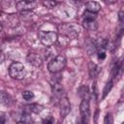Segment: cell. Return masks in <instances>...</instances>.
I'll return each mask as SVG.
<instances>
[{
    "mask_svg": "<svg viewBox=\"0 0 124 124\" xmlns=\"http://www.w3.org/2000/svg\"><path fill=\"white\" fill-rule=\"evenodd\" d=\"M119 20L120 22H123V9H121L119 12Z\"/></svg>",
    "mask_w": 124,
    "mask_h": 124,
    "instance_id": "25",
    "label": "cell"
},
{
    "mask_svg": "<svg viewBox=\"0 0 124 124\" xmlns=\"http://www.w3.org/2000/svg\"><path fill=\"white\" fill-rule=\"evenodd\" d=\"M9 75L14 79H23L26 76L25 67L19 62H14L9 68Z\"/></svg>",
    "mask_w": 124,
    "mask_h": 124,
    "instance_id": "1",
    "label": "cell"
},
{
    "mask_svg": "<svg viewBox=\"0 0 124 124\" xmlns=\"http://www.w3.org/2000/svg\"><path fill=\"white\" fill-rule=\"evenodd\" d=\"M85 8H86L87 12L96 14L101 10V5L96 1H89V2L85 3Z\"/></svg>",
    "mask_w": 124,
    "mask_h": 124,
    "instance_id": "10",
    "label": "cell"
},
{
    "mask_svg": "<svg viewBox=\"0 0 124 124\" xmlns=\"http://www.w3.org/2000/svg\"><path fill=\"white\" fill-rule=\"evenodd\" d=\"M112 85H113V82H112L111 80H109L108 82H107V84L105 85V88H104V90H103V94H102V100H104V99L107 97V95L108 94V92L111 90Z\"/></svg>",
    "mask_w": 124,
    "mask_h": 124,
    "instance_id": "17",
    "label": "cell"
},
{
    "mask_svg": "<svg viewBox=\"0 0 124 124\" xmlns=\"http://www.w3.org/2000/svg\"><path fill=\"white\" fill-rule=\"evenodd\" d=\"M82 26H83L86 30L94 31V30L97 29L98 24H97L96 21H86V20H83V22H82Z\"/></svg>",
    "mask_w": 124,
    "mask_h": 124,
    "instance_id": "15",
    "label": "cell"
},
{
    "mask_svg": "<svg viewBox=\"0 0 124 124\" xmlns=\"http://www.w3.org/2000/svg\"><path fill=\"white\" fill-rule=\"evenodd\" d=\"M37 3L34 1H18L16 4V7L18 11H31L34 8H36Z\"/></svg>",
    "mask_w": 124,
    "mask_h": 124,
    "instance_id": "7",
    "label": "cell"
},
{
    "mask_svg": "<svg viewBox=\"0 0 124 124\" xmlns=\"http://www.w3.org/2000/svg\"><path fill=\"white\" fill-rule=\"evenodd\" d=\"M6 123V118L4 114H0V124H5Z\"/></svg>",
    "mask_w": 124,
    "mask_h": 124,
    "instance_id": "23",
    "label": "cell"
},
{
    "mask_svg": "<svg viewBox=\"0 0 124 124\" xmlns=\"http://www.w3.org/2000/svg\"><path fill=\"white\" fill-rule=\"evenodd\" d=\"M13 118L16 121V122H21L24 124H30L31 119L29 117L28 114H26L25 112H13Z\"/></svg>",
    "mask_w": 124,
    "mask_h": 124,
    "instance_id": "9",
    "label": "cell"
},
{
    "mask_svg": "<svg viewBox=\"0 0 124 124\" xmlns=\"http://www.w3.org/2000/svg\"><path fill=\"white\" fill-rule=\"evenodd\" d=\"M52 92L54 95L56 96H61L62 97V93H63V87L60 84V82H52Z\"/></svg>",
    "mask_w": 124,
    "mask_h": 124,
    "instance_id": "14",
    "label": "cell"
},
{
    "mask_svg": "<svg viewBox=\"0 0 124 124\" xmlns=\"http://www.w3.org/2000/svg\"><path fill=\"white\" fill-rule=\"evenodd\" d=\"M25 108L30 111V112H34V113H39L44 109V107L42 105L39 104H31V105H27L25 106Z\"/></svg>",
    "mask_w": 124,
    "mask_h": 124,
    "instance_id": "13",
    "label": "cell"
},
{
    "mask_svg": "<svg viewBox=\"0 0 124 124\" xmlns=\"http://www.w3.org/2000/svg\"><path fill=\"white\" fill-rule=\"evenodd\" d=\"M104 124H113V116L110 112L107 113L104 119Z\"/></svg>",
    "mask_w": 124,
    "mask_h": 124,
    "instance_id": "20",
    "label": "cell"
},
{
    "mask_svg": "<svg viewBox=\"0 0 124 124\" xmlns=\"http://www.w3.org/2000/svg\"><path fill=\"white\" fill-rule=\"evenodd\" d=\"M43 124H53V119H52V117H51V116H48V117L45 118L44 121H43Z\"/></svg>",
    "mask_w": 124,
    "mask_h": 124,
    "instance_id": "22",
    "label": "cell"
},
{
    "mask_svg": "<svg viewBox=\"0 0 124 124\" xmlns=\"http://www.w3.org/2000/svg\"><path fill=\"white\" fill-rule=\"evenodd\" d=\"M79 110H80V124H89V119H90V108H89V101L82 100L79 106Z\"/></svg>",
    "mask_w": 124,
    "mask_h": 124,
    "instance_id": "4",
    "label": "cell"
},
{
    "mask_svg": "<svg viewBox=\"0 0 124 124\" xmlns=\"http://www.w3.org/2000/svg\"><path fill=\"white\" fill-rule=\"evenodd\" d=\"M88 71H89V76H90V78H97L98 75L100 74L101 68H100L97 64H95V63H93V62H89V64H88Z\"/></svg>",
    "mask_w": 124,
    "mask_h": 124,
    "instance_id": "11",
    "label": "cell"
},
{
    "mask_svg": "<svg viewBox=\"0 0 124 124\" xmlns=\"http://www.w3.org/2000/svg\"><path fill=\"white\" fill-rule=\"evenodd\" d=\"M78 92H79V96L81 97L82 100L89 101V91H88V87H87V86L82 85V86L78 89Z\"/></svg>",
    "mask_w": 124,
    "mask_h": 124,
    "instance_id": "16",
    "label": "cell"
},
{
    "mask_svg": "<svg viewBox=\"0 0 124 124\" xmlns=\"http://www.w3.org/2000/svg\"><path fill=\"white\" fill-rule=\"evenodd\" d=\"M12 103V97L4 91H0V104L4 106H10Z\"/></svg>",
    "mask_w": 124,
    "mask_h": 124,
    "instance_id": "12",
    "label": "cell"
},
{
    "mask_svg": "<svg viewBox=\"0 0 124 124\" xmlns=\"http://www.w3.org/2000/svg\"><path fill=\"white\" fill-rule=\"evenodd\" d=\"M43 5L48 9H53L58 5V2H56V1H44Z\"/></svg>",
    "mask_w": 124,
    "mask_h": 124,
    "instance_id": "19",
    "label": "cell"
},
{
    "mask_svg": "<svg viewBox=\"0 0 124 124\" xmlns=\"http://www.w3.org/2000/svg\"><path fill=\"white\" fill-rule=\"evenodd\" d=\"M1 31H2V24L0 23V32H1Z\"/></svg>",
    "mask_w": 124,
    "mask_h": 124,
    "instance_id": "26",
    "label": "cell"
},
{
    "mask_svg": "<svg viewBox=\"0 0 124 124\" xmlns=\"http://www.w3.org/2000/svg\"><path fill=\"white\" fill-rule=\"evenodd\" d=\"M22 97H23V99L24 100H31L33 97H34V93L32 92V91H29V90H26V91H24L23 93H22Z\"/></svg>",
    "mask_w": 124,
    "mask_h": 124,
    "instance_id": "21",
    "label": "cell"
},
{
    "mask_svg": "<svg viewBox=\"0 0 124 124\" xmlns=\"http://www.w3.org/2000/svg\"><path fill=\"white\" fill-rule=\"evenodd\" d=\"M26 60H27V62L29 64H31V65H33L35 67H39L43 63V60H42L41 56L39 54H37V53H29L27 55V57H26Z\"/></svg>",
    "mask_w": 124,
    "mask_h": 124,
    "instance_id": "8",
    "label": "cell"
},
{
    "mask_svg": "<svg viewBox=\"0 0 124 124\" xmlns=\"http://www.w3.org/2000/svg\"><path fill=\"white\" fill-rule=\"evenodd\" d=\"M66 58L63 55H57L56 57H54L53 59L50 60V62L48 63V71L52 74H58L60 73L66 66Z\"/></svg>",
    "mask_w": 124,
    "mask_h": 124,
    "instance_id": "2",
    "label": "cell"
},
{
    "mask_svg": "<svg viewBox=\"0 0 124 124\" xmlns=\"http://www.w3.org/2000/svg\"><path fill=\"white\" fill-rule=\"evenodd\" d=\"M4 59H5V55H4V52L0 49V64L4 61Z\"/></svg>",
    "mask_w": 124,
    "mask_h": 124,
    "instance_id": "24",
    "label": "cell"
},
{
    "mask_svg": "<svg viewBox=\"0 0 124 124\" xmlns=\"http://www.w3.org/2000/svg\"><path fill=\"white\" fill-rule=\"evenodd\" d=\"M39 39L41 43L46 46H50L54 45L57 41V34L52 31H40L39 32Z\"/></svg>",
    "mask_w": 124,
    "mask_h": 124,
    "instance_id": "3",
    "label": "cell"
},
{
    "mask_svg": "<svg viewBox=\"0 0 124 124\" xmlns=\"http://www.w3.org/2000/svg\"><path fill=\"white\" fill-rule=\"evenodd\" d=\"M57 124H59V123H57Z\"/></svg>",
    "mask_w": 124,
    "mask_h": 124,
    "instance_id": "27",
    "label": "cell"
},
{
    "mask_svg": "<svg viewBox=\"0 0 124 124\" xmlns=\"http://www.w3.org/2000/svg\"><path fill=\"white\" fill-rule=\"evenodd\" d=\"M83 20L86 21H96V14L90 13V12H84L83 14Z\"/></svg>",
    "mask_w": 124,
    "mask_h": 124,
    "instance_id": "18",
    "label": "cell"
},
{
    "mask_svg": "<svg viewBox=\"0 0 124 124\" xmlns=\"http://www.w3.org/2000/svg\"><path fill=\"white\" fill-rule=\"evenodd\" d=\"M59 30L61 31V33H63L64 35H66L69 38L77 37L79 32L78 27H77L76 25H73V24H62L59 26Z\"/></svg>",
    "mask_w": 124,
    "mask_h": 124,
    "instance_id": "5",
    "label": "cell"
},
{
    "mask_svg": "<svg viewBox=\"0 0 124 124\" xmlns=\"http://www.w3.org/2000/svg\"><path fill=\"white\" fill-rule=\"evenodd\" d=\"M59 106H60V115L62 118H65L71 111V104L66 96H62L60 98Z\"/></svg>",
    "mask_w": 124,
    "mask_h": 124,
    "instance_id": "6",
    "label": "cell"
}]
</instances>
